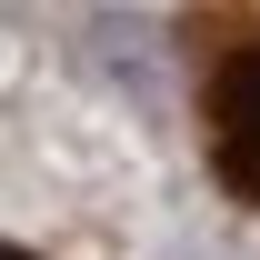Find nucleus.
Masks as SVG:
<instances>
[{
  "instance_id": "f257e3e1",
  "label": "nucleus",
  "mask_w": 260,
  "mask_h": 260,
  "mask_svg": "<svg viewBox=\"0 0 260 260\" xmlns=\"http://www.w3.org/2000/svg\"><path fill=\"white\" fill-rule=\"evenodd\" d=\"M190 60L210 170L260 210V0H190Z\"/></svg>"
}]
</instances>
